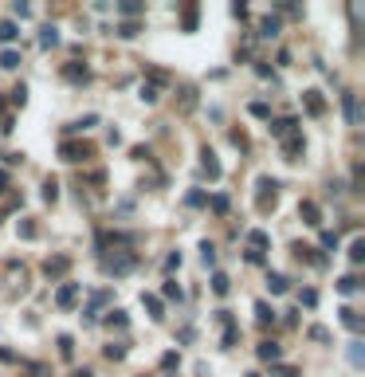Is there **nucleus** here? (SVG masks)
Returning <instances> with one entry per match:
<instances>
[{
  "instance_id": "obj_35",
  "label": "nucleus",
  "mask_w": 365,
  "mask_h": 377,
  "mask_svg": "<svg viewBox=\"0 0 365 377\" xmlns=\"http://www.w3.org/2000/svg\"><path fill=\"white\" fill-rule=\"evenodd\" d=\"M271 377H298V369H291V365H275Z\"/></svg>"
},
{
  "instance_id": "obj_43",
  "label": "nucleus",
  "mask_w": 365,
  "mask_h": 377,
  "mask_svg": "<svg viewBox=\"0 0 365 377\" xmlns=\"http://www.w3.org/2000/svg\"><path fill=\"white\" fill-rule=\"evenodd\" d=\"M322 248H338V236H334V232H322Z\"/></svg>"
},
{
  "instance_id": "obj_12",
  "label": "nucleus",
  "mask_w": 365,
  "mask_h": 377,
  "mask_svg": "<svg viewBox=\"0 0 365 377\" xmlns=\"http://www.w3.org/2000/svg\"><path fill=\"white\" fill-rule=\"evenodd\" d=\"M212 291H216V295H228V291H232V279H228L224 271H216L212 275Z\"/></svg>"
},
{
  "instance_id": "obj_16",
  "label": "nucleus",
  "mask_w": 365,
  "mask_h": 377,
  "mask_svg": "<svg viewBox=\"0 0 365 377\" xmlns=\"http://www.w3.org/2000/svg\"><path fill=\"white\" fill-rule=\"evenodd\" d=\"M142 302H146V311L153 318H165V315H161V299H157V295H142Z\"/></svg>"
},
{
  "instance_id": "obj_19",
  "label": "nucleus",
  "mask_w": 365,
  "mask_h": 377,
  "mask_svg": "<svg viewBox=\"0 0 365 377\" xmlns=\"http://www.w3.org/2000/svg\"><path fill=\"white\" fill-rule=\"evenodd\" d=\"M138 98H142V102H157V98H161V91L153 87V83H142V94H138Z\"/></svg>"
},
{
  "instance_id": "obj_23",
  "label": "nucleus",
  "mask_w": 365,
  "mask_h": 377,
  "mask_svg": "<svg viewBox=\"0 0 365 377\" xmlns=\"http://www.w3.org/2000/svg\"><path fill=\"white\" fill-rule=\"evenodd\" d=\"M361 256H365V240L357 236V240L350 244V259H353V263H361Z\"/></svg>"
},
{
  "instance_id": "obj_37",
  "label": "nucleus",
  "mask_w": 365,
  "mask_h": 377,
  "mask_svg": "<svg viewBox=\"0 0 365 377\" xmlns=\"http://www.w3.org/2000/svg\"><path fill=\"white\" fill-rule=\"evenodd\" d=\"M63 75H67V79H87V67H75V63H71Z\"/></svg>"
},
{
  "instance_id": "obj_33",
  "label": "nucleus",
  "mask_w": 365,
  "mask_h": 377,
  "mask_svg": "<svg viewBox=\"0 0 365 377\" xmlns=\"http://www.w3.org/2000/svg\"><path fill=\"white\" fill-rule=\"evenodd\" d=\"M106 358H110V362H122V358H126V346H106Z\"/></svg>"
},
{
  "instance_id": "obj_11",
  "label": "nucleus",
  "mask_w": 365,
  "mask_h": 377,
  "mask_svg": "<svg viewBox=\"0 0 365 377\" xmlns=\"http://www.w3.org/2000/svg\"><path fill=\"white\" fill-rule=\"evenodd\" d=\"M283 153H287V157H298V153H303V138L291 134L287 142H283Z\"/></svg>"
},
{
  "instance_id": "obj_25",
  "label": "nucleus",
  "mask_w": 365,
  "mask_h": 377,
  "mask_svg": "<svg viewBox=\"0 0 365 377\" xmlns=\"http://www.w3.org/2000/svg\"><path fill=\"white\" fill-rule=\"evenodd\" d=\"M16 232H20L24 240H36V224H31V220H20V224H16Z\"/></svg>"
},
{
  "instance_id": "obj_21",
  "label": "nucleus",
  "mask_w": 365,
  "mask_h": 377,
  "mask_svg": "<svg viewBox=\"0 0 365 377\" xmlns=\"http://www.w3.org/2000/svg\"><path fill=\"white\" fill-rule=\"evenodd\" d=\"M350 362H353V369H361V362H365V354H361V342H350Z\"/></svg>"
},
{
  "instance_id": "obj_14",
  "label": "nucleus",
  "mask_w": 365,
  "mask_h": 377,
  "mask_svg": "<svg viewBox=\"0 0 365 377\" xmlns=\"http://www.w3.org/2000/svg\"><path fill=\"white\" fill-rule=\"evenodd\" d=\"M59 44V31L47 24V28H40V47H55Z\"/></svg>"
},
{
  "instance_id": "obj_9",
  "label": "nucleus",
  "mask_w": 365,
  "mask_h": 377,
  "mask_svg": "<svg viewBox=\"0 0 365 377\" xmlns=\"http://www.w3.org/2000/svg\"><path fill=\"white\" fill-rule=\"evenodd\" d=\"M342 110H346V122H357V98H353V94H342Z\"/></svg>"
},
{
  "instance_id": "obj_28",
  "label": "nucleus",
  "mask_w": 365,
  "mask_h": 377,
  "mask_svg": "<svg viewBox=\"0 0 365 377\" xmlns=\"http://www.w3.org/2000/svg\"><path fill=\"white\" fill-rule=\"evenodd\" d=\"M59 354H63V358H71V354H75V342H71V334H63V338H59Z\"/></svg>"
},
{
  "instance_id": "obj_4",
  "label": "nucleus",
  "mask_w": 365,
  "mask_h": 377,
  "mask_svg": "<svg viewBox=\"0 0 365 377\" xmlns=\"http://www.w3.org/2000/svg\"><path fill=\"white\" fill-rule=\"evenodd\" d=\"M298 216H303L310 228H318V224H322V220H318L322 212H318V204H314V200H303V204H298Z\"/></svg>"
},
{
  "instance_id": "obj_29",
  "label": "nucleus",
  "mask_w": 365,
  "mask_h": 377,
  "mask_svg": "<svg viewBox=\"0 0 365 377\" xmlns=\"http://www.w3.org/2000/svg\"><path fill=\"white\" fill-rule=\"evenodd\" d=\"M106 326H126V311H110V315H106Z\"/></svg>"
},
{
  "instance_id": "obj_6",
  "label": "nucleus",
  "mask_w": 365,
  "mask_h": 377,
  "mask_svg": "<svg viewBox=\"0 0 365 377\" xmlns=\"http://www.w3.org/2000/svg\"><path fill=\"white\" fill-rule=\"evenodd\" d=\"M271 134H275V138H283V142H287V138L294 134V118H275V122H271Z\"/></svg>"
},
{
  "instance_id": "obj_31",
  "label": "nucleus",
  "mask_w": 365,
  "mask_h": 377,
  "mask_svg": "<svg viewBox=\"0 0 365 377\" xmlns=\"http://www.w3.org/2000/svg\"><path fill=\"white\" fill-rule=\"evenodd\" d=\"M118 36H122V40H134V36H138V24H134V20H126V24L118 28Z\"/></svg>"
},
{
  "instance_id": "obj_17",
  "label": "nucleus",
  "mask_w": 365,
  "mask_h": 377,
  "mask_svg": "<svg viewBox=\"0 0 365 377\" xmlns=\"http://www.w3.org/2000/svg\"><path fill=\"white\" fill-rule=\"evenodd\" d=\"M0 67H4V71L20 67V51H0Z\"/></svg>"
},
{
  "instance_id": "obj_42",
  "label": "nucleus",
  "mask_w": 365,
  "mask_h": 377,
  "mask_svg": "<svg viewBox=\"0 0 365 377\" xmlns=\"http://www.w3.org/2000/svg\"><path fill=\"white\" fill-rule=\"evenodd\" d=\"M212 209H216V212H228V196H212Z\"/></svg>"
},
{
  "instance_id": "obj_5",
  "label": "nucleus",
  "mask_w": 365,
  "mask_h": 377,
  "mask_svg": "<svg viewBox=\"0 0 365 377\" xmlns=\"http://www.w3.org/2000/svg\"><path fill=\"white\" fill-rule=\"evenodd\" d=\"M255 354H259V362H279L283 346H279V342H259V346H255Z\"/></svg>"
},
{
  "instance_id": "obj_27",
  "label": "nucleus",
  "mask_w": 365,
  "mask_h": 377,
  "mask_svg": "<svg viewBox=\"0 0 365 377\" xmlns=\"http://www.w3.org/2000/svg\"><path fill=\"white\" fill-rule=\"evenodd\" d=\"M59 196V185H55V177H47L44 181V200H55Z\"/></svg>"
},
{
  "instance_id": "obj_3",
  "label": "nucleus",
  "mask_w": 365,
  "mask_h": 377,
  "mask_svg": "<svg viewBox=\"0 0 365 377\" xmlns=\"http://www.w3.org/2000/svg\"><path fill=\"white\" fill-rule=\"evenodd\" d=\"M67 267H71V259H67V256H55V259H47V263H44V275H47V279H59Z\"/></svg>"
},
{
  "instance_id": "obj_2",
  "label": "nucleus",
  "mask_w": 365,
  "mask_h": 377,
  "mask_svg": "<svg viewBox=\"0 0 365 377\" xmlns=\"http://www.w3.org/2000/svg\"><path fill=\"white\" fill-rule=\"evenodd\" d=\"M87 146H79V142H63V146H59V157H63V161H83V157H87Z\"/></svg>"
},
{
  "instance_id": "obj_41",
  "label": "nucleus",
  "mask_w": 365,
  "mask_h": 377,
  "mask_svg": "<svg viewBox=\"0 0 365 377\" xmlns=\"http://www.w3.org/2000/svg\"><path fill=\"white\" fill-rule=\"evenodd\" d=\"M298 302H303V306H314V302H318V295H314V291H303V295H298Z\"/></svg>"
},
{
  "instance_id": "obj_18",
  "label": "nucleus",
  "mask_w": 365,
  "mask_h": 377,
  "mask_svg": "<svg viewBox=\"0 0 365 377\" xmlns=\"http://www.w3.org/2000/svg\"><path fill=\"white\" fill-rule=\"evenodd\" d=\"M16 36H20V28H16L12 20H4V24H0V44H8V40H16Z\"/></svg>"
},
{
  "instance_id": "obj_1",
  "label": "nucleus",
  "mask_w": 365,
  "mask_h": 377,
  "mask_svg": "<svg viewBox=\"0 0 365 377\" xmlns=\"http://www.w3.org/2000/svg\"><path fill=\"white\" fill-rule=\"evenodd\" d=\"M79 295H83V283H63L55 291V306L59 311H71L75 302H79Z\"/></svg>"
},
{
  "instance_id": "obj_26",
  "label": "nucleus",
  "mask_w": 365,
  "mask_h": 377,
  "mask_svg": "<svg viewBox=\"0 0 365 377\" xmlns=\"http://www.w3.org/2000/svg\"><path fill=\"white\" fill-rule=\"evenodd\" d=\"M255 318H259V322H271V318H275V311H271L267 302H255Z\"/></svg>"
},
{
  "instance_id": "obj_44",
  "label": "nucleus",
  "mask_w": 365,
  "mask_h": 377,
  "mask_svg": "<svg viewBox=\"0 0 365 377\" xmlns=\"http://www.w3.org/2000/svg\"><path fill=\"white\" fill-rule=\"evenodd\" d=\"M4 189H8V173L0 169V193H4Z\"/></svg>"
},
{
  "instance_id": "obj_22",
  "label": "nucleus",
  "mask_w": 365,
  "mask_h": 377,
  "mask_svg": "<svg viewBox=\"0 0 365 377\" xmlns=\"http://www.w3.org/2000/svg\"><path fill=\"white\" fill-rule=\"evenodd\" d=\"M205 173H208V177H212V181H216V177H220V161H216V157H212V153H205Z\"/></svg>"
},
{
  "instance_id": "obj_30",
  "label": "nucleus",
  "mask_w": 365,
  "mask_h": 377,
  "mask_svg": "<svg viewBox=\"0 0 365 377\" xmlns=\"http://www.w3.org/2000/svg\"><path fill=\"white\" fill-rule=\"evenodd\" d=\"M224 326H228V330H224V346H236V338H240V330H236V326H232V318H228Z\"/></svg>"
},
{
  "instance_id": "obj_10",
  "label": "nucleus",
  "mask_w": 365,
  "mask_h": 377,
  "mask_svg": "<svg viewBox=\"0 0 365 377\" xmlns=\"http://www.w3.org/2000/svg\"><path fill=\"white\" fill-rule=\"evenodd\" d=\"M267 291L271 295H287V275H267Z\"/></svg>"
},
{
  "instance_id": "obj_36",
  "label": "nucleus",
  "mask_w": 365,
  "mask_h": 377,
  "mask_svg": "<svg viewBox=\"0 0 365 377\" xmlns=\"http://www.w3.org/2000/svg\"><path fill=\"white\" fill-rule=\"evenodd\" d=\"M251 114H255V118H271V110H267V102H251Z\"/></svg>"
},
{
  "instance_id": "obj_32",
  "label": "nucleus",
  "mask_w": 365,
  "mask_h": 377,
  "mask_svg": "<svg viewBox=\"0 0 365 377\" xmlns=\"http://www.w3.org/2000/svg\"><path fill=\"white\" fill-rule=\"evenodd\" d=\"M201 259H205V267H216V252H212V244L201 248Z\"/></svg>"
},
{
  "instance_id": "obj_8",
  "label": "nucleus",
  "mask_w": 365,
  "mask_h": 377,
  "mask_svg": "<svg viewBox=\"0 0 365 377\" xmlns=\"http://www.w3.org/2000/svg\"><path fill=\"white\" fill-rule=\"evenodd\" d=\"M342 326H350V330H361V315H357L353 306H342Z\"/></svg>"
},
{
  "instance_id": "obj_24",
  "label": "nucleus",
  "mask_w": 365,
  "mask_h": 377,
  "mask_svg": "<svg viewBox=\"0 0 365 377\" xmlns=\"http://www.w3.org/2000/svg\"><path fill=\"white\" fill-rule=\"evenodd\" d=\"M118 12H122V16H138V12H142V4H138V0H122Z\"/></svg>"
},
{
  "instance_id": "obj_38",
  "label": "nucleus",
  "mask_w": 365,
  "mask_h": 377,
  "mask_svg": "<svg viewBox=\"0 0 365 377\" xmlns=\"http://www.w3.org/2000/svg\"><path fill=\"white\" fill-rule=\"evenodd\" d=\"M189 204H192V209H201V204H205V193H201V189H192V193H189Z\"/></svg>"
},
{
  "instance_id": "obj_40",
  "label": "nucleus",
  "mask_w": 365,
  "mask_h": 377,
  "mask_svg": "<svg viewBox=\"0 0 365 377\" xmlns=\"http://www.w3.org/2000/svg\"><path fill=\"white\" fill-rule=\"evenodd\" d=\"M173 365H177V354H173V350H169V354H165V358H161V369H165V373H169V369H173Z\"/></svg>"
},
{
  "instance_id": "obj_20",
  "label": "nucleus",
  "mask_w": 365,
  "mask_h": 377,
  "mask_svg": "<svg viewBox=\"0 0 365 377\" xmlns=\"http://www.w3.org/2000/svg\"><path fill=\"white\" fill-rule=\"evenodd\" d=\"M259 36H279V20L275 16H267V20L259 24Z\"/></svg>"
},
{
  "instance_id": "obj_45",
  "label": "nucleus",
  "mask_w": 365,
  "mask_h": 377,
  "mask_svg": "<svg viewBox=\"0 0 365 377\" xmlns=\"http://www.w3.org/2000/svg\"><path fill=\"white\" fill-rule=\"evenodd\" d=\"M71 377H90V369H79V373H71Z\"/></svg>"
},
{
  "instance_id": "obj_13",
  "label": "nucleus",
  "mask_w": 365,
  "mask_h": 377,
  "mask_svg": "<svg viewBox=\"0 0 365 377\" xmlns=\"http://www.w3.org/2000/svg\"><path fill=\"white\" fill-rule=\"evenodd\" d=\"M248 244H251V252H263V248H267V232H259V228H255V232H248Z\"/></svg>"
},
{
  "instance_id": "obj_7",
  "label": "nucleus",
  "mask_w": 365,
  "mask_h": 377,
  "mask_svg": "<svg viewBox=\"0 0 365 377\" xmlns=\"http://www.w3.org/2000/svg\"><path fill=\"white\" fill-rule=\"evenodd\" d=\"M303 102H307V110L314 114V118H318L322 110H326V102H322V94H318V91H307V94H303Z\"/></svg>"
},
{
  "instance_id": "obj_15",
  "label": "nucleus",
  "mask_w": 365,
  "mask_h": 377,
  "mask_svg": "<svg viewBox=\"0 0 365 377\" xmlns=\"http://www.w3.org/2000/svg\"><path fill=\"white\" fill-rule=\"evenodd\" d=\"M357 275H342V279H338V291H342V295H353V291H357Z\"/></svg>"
},
{
  "instance_id": "obj_39",
  "label": "nucleus",
  "mask_w": 365,
  "mask_h": 377,
  "mask_svg": "<svg viewBox=\"0 0 365 377\" xmlns=\"http://www.w3.org/2000/svg\"><path fill=\"white\" fill-rule=\"evenodd\" d=\"M161 291H165V299H181V287H177V283H165Z\"/></svg>"
},
{
  "instance_id": "obj_34",
  "label": "nucleus",
  "mask_w": 365,
  "mask_h": 377,
  "mask_svg": "<svg viewBox=\"0 0 365 377\" xmlns=\"http://www.w3.org/2000/svg\"><path fill=\"white\" fill-rule=\"evenodd\" d=\"M310 338H314V342H330V330H326V326H310Z\"/></svg>"
}]
</instances>
